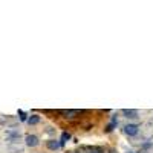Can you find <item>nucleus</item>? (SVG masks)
I'll return each instance as SVG.
<instances>
[{"label":"nucleus","mask_w":153,"mask_h":153,"mask_svg":"<svg viewBox=\"0 0 153 153\" xmlns=\"http://www.w3.org/2000/svg\"><path fill=\"white\" fill-rule=\"evenodd\" d=\"M124 132L129 135V136H136L138 132H139V126L138 124H127L124 127Z\"/></svg>","instance_id":"2"},{"label":"nucleus","mask_w":153,"mask_h":153,"mask_svg":"<svg viewBox=\"0 0 153 153\" xmlns=\"http://www.w3.org/2000/svg\"><path fill=\"white\" fill-rule=\"evenodd\" d=\"M69 138H71V135H69L68 132H65V133H63V135H61V141H60V146H61V144H65V143L68 141V139H69Z\"/></svg>","instance_id":"7"},{"label":"nucleus","mask_w":153,"mask_h":153,"mask_svg":"<svg viewBox=\"0 0 153 153\" xmlns=\"http://www.w3.org/2000/svg\"><path fill=\"white\" fill-rule=\"evenodd\" d=\"M115 124H117V120H113V121L107 126V129H106V130H107V132H112V130H113V127H115Z\"/></svg>","instance_id":"8"},{"label":"nucleus","mask_w":153,"mask_h":153,"mask_svg":"<svg viewBox=\"0 0 153 153\" xmlns=\"http://www.w3.org/2000/svg\"><path fill=\"white\" fill-rule=\"evenodd\" d=\"M28 123H29L31 126H35V124L40 123V117H38V115H31V117L28 118Z\"/></svg>","instance_id":"6"},{"label":"nucleus","mask_w":153,"mask_h":153,"mask_svg":"<svg viewBox=\"0 0 153 153\" xmlns=\"http://www.w3.org/2000/svg\"><path fill=\"white\" fill-rule=\"evenodd\" d=\"M123 115L127 118H138V110L135 109H123Z\"/></svg>","instance_id":"4"},{"label":"nucleus","mask_w":153,"mask_h":153,"mask_svg":"<svg viewBox=\"0 0 153 153\" xmlns=\"http://www.w3.org/2000/svg\"><path fill=\"white\" fill-rule=\"evenodd\" d=\"M38 138L35 136V135H28L26 136V146L28 147H35V146H38Z\"/></svg>","instance_id":"3"},{"label":"nucleus","mask_w":153,"mask_h":153,"mask_svg":"<svg viewBox=\"0 0 153 153\" xmlns=\"http://www.w3.org/2000/svg\"><path fill=\"white\" fill-rule=\"evenodd\" d=\"M63 117H65L66 120H74L76 117H80L81 115V110H76V109H69V110H61L60 112Z\"/></svg>","instance_id":"1"},{"label":"nucleus","mask_w":153,"mask_h":153,"mask_svg":"<svg viewBox=\"0 0 153 153\" xmlns=\"http://www.w3.org/2000/svg\"><path fill=\"white\" fill-rule=\"evenodd\" d=\"M94 153H97V152H94Z\"/></svg>","instance_id":"9"},{"label":"nucleus","mask_w":153,"mask_h":153,"mask_svg":"<svg viewBox=\"0 0 153 153\" xmlns=\"http://www.w3.org/2000/svg\"><path fill=\"white\" fill-rule=\"evenodd\" d=\"M46 146H48L49 150H58L60 149V143L57 141V139H49V141L46 143Z\"/></svg>","instance_id":"5"}]
</instances>
